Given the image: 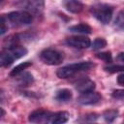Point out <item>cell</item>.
Here are the masks:
<instances>
[{"label":"cell","instance_id":"cell-21","mask_svg":"<svg viewBox=\"0 0 124 124\" xmlns=\"http://www.w3.org/2000/svg\"><path fill=\"white\" fill-rule=\"evenodd\" d=\"M96 57L98 59H101L107 63H109L111 62L112 60V57H111V53L109 51H105V52H99V53H96Z\"/></svg>","mask_w":124,"mask_h":124},{"label":"cell","instance_id":"cell-9","mask_svg":"<svg viewBox=\"0 0 124 124\" xmlns=\"http://www.w3.org/2000/svg\"><path fill=\"white\" fill-rule=\"evenodd\" d=\"M102 99V96L100 93L95 92V91H90L86 93H81V95L78 98V103L83 106H90V105H95L99 103Z\"/></svg>","mask_w":124,"mask_h":124},{"label":"cell","instance_id":"cell-7","mask_svg":"<svg viewBox=\"0 0 124 124\" xmlns=\"http://www.w3.org/2000/svg\"><path fill=\"white\" fill-rule=\"evenodd\" d=\"M66 44L69 46L78 48V49H84L90 46L91 41L89 38L85 36H72L66 39Z\"/></svg>","mask_w":124,"mask_h":124},{"label":"cell","instance_id":"cell-23","mask_svg":"<svg viewBox=\"0 0 124 124\" xmlns=\"http://www.w3.org/2000/svg\"><path fill=\"white\" fill-rule=\"evenodd\" d=\"M117 83L119 85H123L124 86V72L121 73L120 75H118V77H117Z\"/></svg>","mask_w":124,"mask_h":124},{"label":"cell","instance_id":"cell-3","mask_svg":"<svg viewBox=\"0 0 124 124\" xmlns=\"http://www.w3.org/2000/svg\"><path fill=\"white\" fill-rule=\"evenodd\" d=\"M90 12L92 16L101 23L108 24L111 20L113 8L108 4H96L91 7Z\"/></svg>","mask_w":124,"mask_h":124},{"label":"cell","instance_id":"cell-8","mask_svg":"<svg viewBox=\"0 0 124 124\" xmlns=\"http://www.w3.org/2000/svg\"><path fill=\"white\" fill-rule=\"evenodd\" d=\"M20 7L25 9L24 11H27L30 14H40L44 10L45 1L44 0H22Z\"/></svg>","mask_w":124,"mask_h":124},{"label":"cell","instance_id":"cell-18","mask_svg":"<svg viewBox=\"0 0 124 124\" xmlns=\"http://www.w3.org/2000/svg\"><path fill=\"white\" fill-rule=\"evenodd\" d=\"M114 27L118 30H124V11H120L114 20Z\"/></svg>","mask_w":124,"mask_h":124},{"label":"cell","instance_id":"cell-25","mask_svg":"<svg viewBox=\"0 0 124 124\" xmlns=\"http://www.w3.org/2000/svg\"><path fill=\"white\" fill-rule=\"evenodd\" d=\"M1 112H2L1 116H4V115H5V111H4V109H3V108H1Z\"/></svg>","mask_w":124,"mask_h":124},{"label":"cell","instance_id":"cell-2","mask_svg":"<svg viewBox=\"0 0 124 124\" xmlns=\"http://www.w3.org/2000/svg\"><path fill=\"white\" fill-rule=\"evenodd\" d=\"M27 53V49L19 45L13 46L11 48L4 49L0 56V63L2 67H9L13 62Z\"/></svg>","mask_w":124,"mask_h":124},{"label":"cell","instance_id":"cell-6","mask_svg":"<svg viewBox=\"0 0 124 124\" xmlns=\"http://www.w3.org/2000/svg\"><path fill=\"white\" fill-rule=\"evenodd\" d=\"M52 113L53 112H50L48 110L38 108L29 114L28 120L32 123H50Z\"/></svg>","mask_w":124,"mask_h":124},{"label":"cell","instance_id":"cell-16","mask_svg":"<svg viewBox=\"0 0 124 124\" xmlns=\"http://www.w3.org/2000/svg\"><path fill=\"white\" fill-rule=\"evenodd\" d=\"M31 65H32V63L29 62V61H25V62H22V63L18 64L17 66H16V67L10 72V77H13V78L16 77L17 75H19V74H21L22 72H24V71H25L27 68H29Z\"/></svg>","mask_w":124,"mask_h":124},{"label":"cell","instance_id":"cell-4","mask_svg":"<svg viewBox=\"0 0 124 124\" xmlns=\"http://www.w3.org/2000/svg\"><path fill=\"white\" fill-rule=\"evenodd\" d=\"M7 22H10L14 26L28 25L33 20V16L27 11H15L11 12L5 16Z\"/></svg>","mask_w":124,"mask_h":124},{"label":"cell","instance_id":"cell-11","mask_svg":"<svg viewBox=\"0 0 124 124\" xmlns=\"http://www.w3.org/2000/svg\"><path fill=\"white\" fill-rule=\"evenodd\" d=\"M62 5L72 14H78L83 10V4L79 0H63Z\"/></svg>","mask_w":124,"mask_h":124},{"label":"cell","instance_id":"cell-17","mask_svg":"<svg viewBox=\"0 0 124 124\" xmlns=\"http://www.w3.org/2000/svg\"><path fill=\"white\" fill-rule=\"evenodd\" d=\"M117 116H118V110L114 108L107 109L103 113V117L107 122H113Z\"/></svg>","mask_w":124,"mask_h":124},{"label":"cell","instance_id":"cell-1","mask_svg":"<svg viewBox=\"0 0 124 124\" xmlns=\"http://www.w3.org/2000/svg\"><path fill=\"white\" fill-rule=\"evenodd\" d=\"M94 67V64L90 61H81V62H78V63H73L67 66H64L60 69L57 70L56 75L59 78H69L74 77L75 75L84 72V71H88L91 68Z\"/></svg>","mask_w":124,"mask_h":124},{"label":"cell","instance_id":"cell-12","mask_svg":"<svg viewBox=\"0 0 124 124\" xmlns=\"http://www.w3.org/2000/svg\"><path fill=\"white\" fill-rule=\"evenodd\" d=\"M73 97V93L70 89H67V88H62V89H59L56 91L55 93V100L58 101V102H68L72 99Z\"/></svg>","mask_w":124,"mask_h":124},{"label":"cell","instance_id":"cell-20","mask_svg":"<svg viewBox=\"0 0 124 124\" xmlns=\"http://www.w3.org/2000/svg\"><path fill=\"white\" fill-rule=\"evenodd\" d=\"M106 46H107V41L104 38H97L94 40V42L92 44V48L94 50H98V49L105 47Z\"/></svg>","mask_w":124,"mask_h":124},{"label":"cell","instance_id":"cell-10","mask_svg":"<svg viewBox=\"0 0 124 124\" xmlns=\"http://www.w3.org/2000/svg\"><path fill=\"white\" fill-rule=\"evenodd\" d=\"M75 88L79 93H86V92L94 91L95 82L88 78H81L75 82Z\"/></svg>","mask_w":124,"mask_h":124},{"label":"cell","instance_id":"cell-22","mask_svg":"<svg viewBox=\"0 0 124 124\" xmlns=\"http://www.w3.org/2000/svg\"><path fill=\"white\" fill-rule=\"evenodd\" d=\"M7 30H8V27H6V18L4 16H2V18H1V35H4Z\"/></svg>","mask_w":124,"mask_h":124},{"label":"cell","instance_id":"cell-5","mask_svg":"<svg viewBox=\"0 0 124 124\" xmlns=\"http://www.w3.org/2000/svg\"><path fill=\"white\" fill-rule=\"evenodd\" d=\"M40 58L45 64L54 66V65H59L63 61L64 55L62 52H60L56 49L46 48L43 51H41Z\"/></svg>","mask_w":124,"mask_h":124},{"label":"cell","instance_id":"cell-15","mask_svg":"<svg viewBox=\"0 0 124 124\" xmlns=\"http://www.w3.org/2000/svg\"><path fill=\"white\" fill-rule=\"evenodd\" d=\"M15 78H17V81H18V84L20 86H28L34 80L33 76L30 73H27V72H22L21 74L17 75Z\"/></svg>","mask_w":124,"mask_h":124},{"label":"cell","instance_id":"cell-14","mask_svg":"<svg viewBox=\"0 0 124 124\" xmlns=\"http://www.w3.org/2000/svg\"><path fill=\"white\" fill-rule=\"evenodd\" d=\"M69 119V113L67 111H58V112H53L50 123L52 124H62L67 122Z\"/></svg>","mask_w":124,"mask_h":124},{"label":"cell","instance_id":"cell-13","mask_svg":"<svg viewBox=\"0 0 124 124\" xmlns=\"http://www.w3.org/2000/svg\"><path fill=\"white\" fill-rule=\"evenodd\" d=\"M69 31L72 33H77V34H90L92 32V28L86 24V23H79L73 25L69 27Z\"/></svg>","mask_w":124,"mask_h":124},{"label":"cell","instance_id":"cell-19","mask_svg":"<svg viewBox=\"0 0 124 124\" xmlns=\"http://www.w3.org/2000/svg\"><path fill=\"white\" fill-rule=\"evenodd\" d=\"M104 70L108 73L114 74V73L124 72V66H122V65H108V66L104 67Z\"/></svg>","mask_w":124,"mask_h":124},{"label":"cell","instance_id":"cell-24","mask_svg":"<svg viewBox=\"0 0 124 124\" xmlns=\"http://www.w3.org/2000/svg\"><path fill=\"white\" fill-rule=\"evenodd\" d=\"M117 59H118L119 61H121V62L124 63V52H120V53H118V55H117Z\"/></svg>","mask_w":124,"mask_h":124}]
</instances>
